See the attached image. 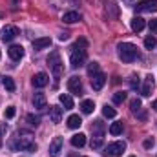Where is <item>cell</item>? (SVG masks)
I'll list each match as a JSON object with an SVG mask.
<instances>
[{
  "label": "cell",
  "instance_id": "obj_1",
  "mask_svg": "<svg viewBox=\"0 0 157 157\" xmlns=\"http://www.w3.org/2000/svg\"><path fill=\"white\" fill-rule=\"evenodd\" d=\"M9 146L17 152H37V144L31 141V133H28V132H26V137H20V135L15 137L9 143Z\"/></svg>",
  "mask_w": 157,
  "mask_h": 157
},
{
  "label": "cell",
  "instance_id": "obj_2",
  "mask_svg": "<svg viewBox=\"0 0 157 157\" xmlns=\"http://www.w3.org/2000/svg\"><path fill=\"white\" fill-rule=\"evenodd\" d=\"M117 53L122 62H133L139 57V51H137V48L132 42H121L117 46Z\"/></svg>",
  "mask_w": 157,
  "mask_h": 157
},
{
  "label": "cell",
  "instance_id": "obj_3",
  "mask_svg": "<svg viewBox=\"0 0 157 157\" xmlns=\"http://www.w3.org/2000/svg\"><path fill=\"white\" fill-rule=\"evenodd\" d=\"M84 62H86V49H73V53H71V57H70V64H71V68H80V66H84Z\"/></svg>",
  "mask_w": 157,
  "mask_h": 157
},
{
  "label": "cell",
  "instance_id": "obj_4",
  "mask_svg": "<svg viewBox=\"0 0 157 157\" xmlns=\"http://www.w3.org/2000/svg\"><path fill=\"white\" fill-rule=\"evenodd\" d=\"M135 9L139 13H157V0H141L137 2Z\"/></svg>",
  "mask_w": 157,
  "mask_h": 157
},
{
  "label": "cell",
  "instance_id": "obj_5",
  "mask_svg": "<svg viewBox=\"0 0 157 157\" xmlns=\"http://www.w3.org/2000/svg\"><path fill=\"white\" fill-rule=\"evenodd\" d=\"M18 35H20V31H18V28H17V26H6V28L2 29L0 39L4 40V42H11L13 39H17Z\"/></svg>",
  "mask_w": 157,
  "mask_h": 157
},
{
  "label": "cell",
  "instance_id": "obj_6",
  "mask_svg": "<svg viewBox=\"0 0 157 157\" xmlns=\"http://www.w3.org/2000/svg\"><path fill=\"white\" fill-rule=\"evenodd\" d=\"M126 150V143L124 141H117V143H112V144H108V148H106V152L110 154L112 157H119L122 155V152Z\"/></svg>",
  "mask_w": 157,
  "mask_h": 157
},
{
  "label": "cell",
  "instance_id": "obj_7",
  "mask_svg": "<svg viewBox=\"0 0 157 157\" xmlns=\"http://www.w3.org/2000/svg\"><path fill=\"white\" fill-rule=\"evenodd\" d=\"M68 90H70V93H73V95H82V82H80V78L78 77H71L68 80Z\"/></svg>",
  "mask_w": 157,
  "mask_h": 157
},
{
  "label": "cell",
  "instance_id": "obj_8",
  "mask_svg": "<svg viewBox=\"0 0 157 157\" xmlns=\"http://www.w3.org/2000/svg\"><path fill=\"white\" fill-rule=\"evenodd\" d=\"M60 152H62V137H55L49 144V155L60 157Z\"/></svg>",
  "mask_w": 157,
  "mask_h": 157
},
{
  "label": "cell",
  "instance_id": "obj_9",
  "mask_svg": "<svg viewBox=\"0 0 157 157\" xmlns=\"http://www.w3.org/2000/svg\"><path fill=\"white\" fill-rule=\"evenodd\" d=\"M154 88H155V82H154V77H152V75L144 77V84H143V90H141L143 97H150V95H152V91H154Z\"/></svg>",
  "mask_w": 157,
  "mask_h": 157
},
{
  "label": "cell",
  "instance_id": "obj_10",
  "mask_svg": "<svg viewBox=\"0 0 157 157\" xmlns=\"http://www.w3.org/2000/svg\"><path fill=\"white\" fill-rule=\"evenodd\" d=\"M106 84V75L102 73V71H99L97 75H93L91 77V88L95 90V91H99V90H102V86Z\"/></svg>",
  "mask_w": 157,
  "mask_h": 157
},
{
  "label": "cell",
  "instance_id": "obj_11",
  "mask_svg": "<svg viewBox=\"0 0 157 157\" xmlns=\"http://www.w3.org/2000/svg\"><path fill=\"white\" fill-rule=\"evenodd\" d=\"M7 55H9L11 60L18 62V60L24 57V48H22V46H11V48L7 49Z\"/></svg>",
  "mask_w": 157,
  "mask_h": 157
},
{
  "label": "cell",
  "instance_id": "obj_12",
  "mask_svg": "<svg viewBox=\"0 0 157 157\" xmlns=\"http://www.w3.org/2000/svg\"><path fill=\"white\" fill-rule=\"evenodd\" d=\"M49 117H51V122H55V124H59L60 121H62V108L60 106H49Z\"/></svg>",
  "mask_w": 157,
  "mask_h": 157
},
{
  "label": "cell",
  "instance_id": "obj_13",
  "mask_svg": "<svg viewBox=\"0 0 157 157\" xmlns=\"http://www.w3.org/2000/svg\"><path fill=\"white\" fill-rule=\"evenodd\" d=\"M31 82H33V86H35V88H44V86L49 82V77H48L44 71H40V73H37V75L33 77Z\"/></svg>",
  "mask_w": 157,
  "mask_h": 157
},
{
  "label": "cell",
  "instance_id": "obj_14",
  "mask_svg": "<svg viewBox=\"0 0 157 157\" xmlns=\"http://www.w3.org/2000/svg\"><path fill=\"white\" fill-rule=\"evenodd\" d=\"M46 104H48V101H46V95H44V93H35V95H33V106H35L37 110H44Z\"/></svg>",
  "mask_w": 157,
  "mask_h": 157
},
{
  "label": "cell",
  "instance_id": "obj_15",
  "mask_svg": "<svg viewBox=\"0 0 157 157\" xmlns=\"http://www.w3.org/2000/svg\"><path fill=\"white\" fill-rule=\"evenodd\" d=\"M78 20H80V15L77 11H68V13L62 15V22H66V24H75Z\"/></svg>",
  "mask_w": 157,
  "mask_h": 157
},
{
  "label": "cell",
  "instance_id": "obj_16",
  "mask_svg": "<svg viewBox=\"0 0 157 157\" xmlns=\"http://www.w3.org/2000/svg\"><path fill=\"white\" fill-rule=\"evenodd\" d=\"M144 18L143 17H135V18H132V31H135V33H141L143 29H144Z\"/></svg>",
  "mask_w": 157,
  "mask_h": 157
},
{
  "label": "cell",
  "instance_id": "obj_17",
  "mask_svg": "<svg viewBox=\"0 0 157 157\" xmlns=\"http://www.w3.org/2000/svg\"><path fill=\"white\" fill-rule=\"evenodd\" d=\"M48 46H51V39L49 37H42V39H35L33 40V49H44V48H48Z\"/></svg>",
  "mask_w": 157,
  "mask_h": 157
},
{
  "label": "cell",
  "instance_id": "obj_18",
  "mask_svg": "<svg viewBox=\"0 0 157 157\" xmlns=\"http://www.w3.org/2000/svg\"><path fill=\"white\" fill-rule=\"evenodd\" d=\"M102 4H104L106 11H108V9L112 11V13H110V17H112V18H117V17H119V7L115 6V2H113V0H102Z\"/></svg>",
  "mask_w": 157,
  "mask_h": 157
},
{
  "label": "cell",
  "instance_id": "obj_19",
  "mask_svg": "<svg viewBox=\"0 0 157 157\" xmlns=\"http://www.w3.org/2000/svg\"><path fill=\"white\" fill-rule=\"evenodd\" d=\"M91 132H93V137L102 139V137H104V124H102L101 121H95V124L91 126Z\"/></svg>",
  "mask_w": 157,
  "mask_h": 157
},
{
  "label": "cell",
  "instance_id": "obj_20",
  "mask_svg": "<svg viewBox=\"0 0 157 157\" xmlns=\"http://www.w3.org/2000/svg\"><path fill=\"white\" fill-rule=\"evenodd\" d=\"M71 144H73L75 148H82V146L86 144V135H84V133H75V135L71 137Z\"/></svg>",
  "mask_w": 157,
  "mask_h": 157
},
{
  "label": "cell",
  "instance_id": "obj_21",
  "mask_svg": "<svg viewBox=\"0 0 157 157\" xmlns=\"http://www.w3.org/2000/svg\"><path fill=\"white\" fill-rule=\"evenodd\" d=\"M59 101H60V104L64 106V110H71V108H73V99H71L68 93H62V95L59 97Z\"/></svg>",
  "mask_w": 157,
  "mask_h": 157
},
{
  "label": "cell",
  "instance_id": "obj_22",
  "mask_svg": "<svg viewBox=\"0 0 157 157\" xmlns=\"http://www.w3.org/2000/svg\"><path fill=\"white\" fill-rule=\"evenodd\" d=\"M80 110H82V113L90 115V113L95 110V102H93V101H90V99H86V101H82V104H80Z\"/></svg>",
  "mask_w": 157,
  "mask_h": 157
},
{
  "label": "cell",
  "instance_id": "obj_23",
  "mask_svg": "<svg viewBox=\"0 0 157 157\" xmlns=\"http://www.w3.org/2000/svg\"><path fill=\"white\" fill-rule=\"evenodd\" d=\"M80 124H82V119L78 117V115H70V117H68V128L77 130Z\"/></svg>",
  "mask_w": 157,
  "mask_h": 157
},
{
  "label": "cell",
  "instance_id": "obj_24",
  "mask_svg": "<svg viewBox=\"0 0 157 157\" xmlns=\"http://www.w3.org/2000/svg\"><path fill=\"white\" fill-rule=\"evenodd\" d=\"M99 71H101V66H99V62H95V60H93V62H90V64H88V75H90V77L97 75Z\"/></svg>",
  "mask_w": 157,
  "mask_h": 157
},
{
  "label": "cell",
  "instance_id": "obj_25",
  "mask_svg": "<svg viewBox=\"0 0 157 157\" xmlns=\"http://www.w3.org/2000/svg\"><path fill=\"white\" fill-rule=\"evenodd\" d=\"M102 115H104V117H108V119H113L115 115H117V112H115V108H112V106H108V104H106V106L102 108Z\"/></svg>",
  "mask_w": 157,
  "mask_h": 157
},
{
  "label": "cell",
  "instance_id": "obj_26",
  "mask_svg": "<svg viewBox=\"0 0 157 157\" xmlns=\"http://www.w3.org/2000/svg\"><path fill=\"white\" fill-rule=\"evenodd\" d=\"M110 133L112 135H121L122 133V122H113L110 126Z\"/></svg>",
  "mask_w": 157,
  "mask_h": 157
},
{
  "label": "cell",
  "instance_id": "obj_27",
  "mask_svg": "<svg viewBox=\"0 0 157 157\" xmlns=\"http://www.w3.org/2000/svg\"><path fill=\"white\" fill-rule=\"evenodd\" d=\"M2 82H4V88H6L7 91H15V80L11 77H4Z\"/></svg>",
  "mask_w": 157,
  "mask_h": 157
},
{
  "label": "cell",
  "instance_id": "obj_28",
  "mask_svg": "<svg viewBox=\"0 0 157 157\" xmlns=\"http://www.w3.org/2000/svg\"><path fill=\"white\" fill-rule=\"evenodd\" d=\"M155 46H157L155 37H152V35H150V37H146V39H144V48H146V49H154Z\"/></svg>",
  "mask_w": 157,
  "mask_h": 157
},
{
  "label": "cell",
  "instance_id": "obj_29",
  "mask_svg": "<svg viewBox=\"0 0 157 157\" xmlns=\"http://www.w3.org/2000/svg\"><path fill=\"white\" fill-rule=\"evenodd\" d=\"M126 101V93L124 91H117V93H113V102L115 104H122Z\"/></svg>",
  "mask_w": 157,
  "mask_h": 157
},
{
  "label": "cell",
  "instance_id": "obj_30",
  "mask_svg": "<svg viewBox=\"0 0 157 157\" xmlns=\"http://www.w3.org/2000/svg\"><path fill=\"white\" fill-rule=\"evenodd\" d=\"M130 108H132L133 113H137V112L141 110V101H139V99H133V101L130 102Z\"/></svg>",
  "mask_w": 157,
  "mask_h": 157
},
{
  "label": "cell",
  "instance_id": "obj_31",
  "mask_svg": "<svg viewBox=\"0 0 157 157\" xmlns=\"http://www.w3.org/2000/svg\"><path fill=\"white\" fill-rule=\"evenodd\" d=\"M101 146H102V139L93 137V139H91V148H93V150H99Z\"/></svg>",
  "mask_w": 157,
  "mask_h": 157
},
{
  "label": "cell",
  "instance_id": "obj_32",
  "mask_svg": "<svg viewBox=\"0 0 157 157\" xmlns=\"http://www.w3.org/2000/svg\"><path fill=\"white\" fill-rule=\"evenodd\" d=\"M15 113H17L15 106H9V108L6 110V119H13V117H15Z\"/></svg>",
  "mask_w": 157,
  "mask_h": 157
},
{
  "label": "cell",
  "instance_id": "obj_33",
  "mask_svg": "<svg viewBox=\"0 0 157 157\" xmlns=\"http://www.w3.org/2000/svg\"><path fill=\"white\" fill-rule=\"evenodd\" d=\"M28 121H29V124H33V126H39L40 124V117H35V115H28Z\"/></svg>",
  "mask_w": 157,
  "mask_h": 157
},
{
  "label": "cell",
  "instance_id": "obj_34",
  "mask_svg": "<svg viewBox=\"0 0 157 157\" xmlns=\"http://www.w3.org/2000/svg\"><path fill=\"white\" fill-rule=\"evenodd\" d=\"M130 86H132L133 90H139V78L135 77V75H133V77L130 78Z\"/></svg>",
  "mask_w": 157,
  "mask_h": 157
},
{
  "label": "cell",
  "instance_id": "obj_35",
  "mask_svg": "<svg viewBox=\"0 0 157 157\" xmlns=\"http://www.w3.org/2000/svg\"><path fill=\"white\" fill-rule=\"evenodd\" d=\"M88 46V42H86V39H78L77 44H75V48H80V49H84Z\"/></svg>",
  "mask_w": 157,
  "mask_h": 157
},
{
  "label": "cell",
  "instance_id": "obj_36",
  "mask_svg": "<svg viewBox=\"0 0 157 157\" xmlns=\"http://www.w3.org/2000/svg\"><path fill=\"white\" fill-rule=\"evenodd\" d=\"M148 28H150V31L157 33V20H150V22H148Z\"/></svg>",
  "mask_w": 157,
  "mask_h": 157
},
{
  "label": "cell",
  "instance_id": "obj_37",
  "mask_svg": "<svg viewBox=\"0 0 157 157\" xmlns=\"http://www.w3.org/2000/svg\"><path fill=\"white\" fill-rule=\"evenodd\" d=\"M143 146H144V148H146V150H150V148H152V146H154V139H146V141H144V143H143Z\"/></svg>",
  "mask_w": 157,
  "mask_h": 157
},
{
  "label": "cell",
  "instance_id": "obj_38",
  "mask_svg": "<svg viewBox=\"0 0 157 157\" xmlns=\"http://www.w3.org/2000/svg\"><path fill=\"white\" fill-rule=\"evenodd\" d=\"M68 37H70L68 33H62V35H60V40H68Z\"/></svg>",
  "mask_w": 157,
  "mask_h": 157
},
{
  "label": "cell",
  "instance_id": "obj_39",
  "mask_svg": "<svg viewBox=\"0 0 157 157\" xmlns=\"http://www.w3.org/2000/svg\"><path fill=\"white\" fill-rule=\"evenodd\" d=\"M152 108H154V110L157 112V101H154V102H152Z\"/></svg>",
  "mask_w": 157,
  "mask_h": 157
},
{
  "label": "cell",
  "instance_id": "obj_40",
  "mask_svg": "<svg viewBox=\"0 0 157 157\" xmlns=\"http://www.w3.org/2000/svg\"><path fill=\"white\" fill-rule=\"evenodd\" d=\"M124 2H126L128 6H132V4H133V0H124Z\"/></svg>",
  "mask_w": 157,
  "mask_h": 157
},
{
  "label": "cell",
  "instance_id": "obj_41",
  "mask_svg": "<svg viewBox=\"0 0 157 157\" xmlns=\"http://www.w3.org/2000/svg\"><path fill=\"white\" fill-rule=\"evenodd\" d=\"M2 130H4V128H0V146H2Z\"/></svg>",
  "mask_w": 157,
  "mask_h": 157
},
{
  "label": "cell",
  "instance_id": "obj_42",
  "mask_svg": "<svg viewBox=\"0 0 157 157\" xmlns=\"http://www.w3.org/2000/svg\"><path fill=\"white\" fill-rule=\"evenodd\" d=\"M17 2H18V0H13V6H17Z\"/></svg>",
  "mask_w": 157,
  "mask_h": 157
},
{
  "label": "cell",
  "instance_id": "obj_43",
  "mask_svg": "<svg viewBox=\"0 0 157 157\" xmlns=\"http://www.w3.org/2000/svg\"><path fill=\"white\" fill-rule=\"evenodd\" d=\"M130 157H135V155H130Z\"/></svg>",
  "mask_w": 157,
  "mask_h": 157
}]
</instances>
